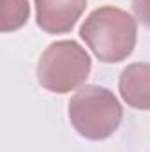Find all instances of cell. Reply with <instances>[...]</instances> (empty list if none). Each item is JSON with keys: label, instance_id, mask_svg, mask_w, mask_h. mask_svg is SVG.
<instances>
[{"label": "cell", "instance_id": "1", "mask_svg": "<svg viewBox=\"0 0 150 152\" xmlns=\"http://www.w3.org/2000/svg\"><path fill=\"white\" fill-rule=\"evenodd\" d=\"M79 37L101 62L117 64L133 53L138 25L127 11L103 5L87 16L79 27Z\"/></svg>", "mask_w": 150, "mask_h": 152}, {"label": "cell", "instance_id": "2", "mask_svg": "<svg viewBox=\"0 0 150 152\" xmlns=\"http://www.w3.org/2000/svg\"><path fill=\"white\" fill-rule=\"evenodd\" d=\"M67 113L79 136L101 142L118 129L124 110L111 90L99 85H87L71 97Z\"/></svg>", "mask_w": 150, "mask_h": 152}, {"label": "cell", "instance_id": "3", "mask_svg": "<svg viewBox=\"0 0 150 152\" xmlns=\"http://www.w3.org/2000/svg\"><path fill=\"white\" fill-rule=\"evenodd\" d=\"M92 58L76 41L51 42L37 64L39 85L53 94H67L85 83L90 75Z\"/></svg>", "mask_w": 150, "mask_h": 152}, {"label": "cell", "instance_id": "4", "mask_svg": "<svg viewBox=\"0 0 150 152\" xmlns=\"http://www.w3.org/2000/svg\"><path fill=\"white\" fill-rule=\"evenodd\" d=\"M36 21L46 34H67L81 18L87 0H34Z\"/></svg>", "mask_w": 150, "mask_h": 152}, {"label": "cell", "instance_id": "5", "mask_svg": "<svg viewBox=\"0 0 150 152\" xmlns=\"http://www.w3.org/2000/svg\"><path fill=\"white\" fill-rule=\"evenodd\" d=\"M118 90L127 106L134 110H150V64H129L120 73Z\"/></svg>", "mask_w": 150, "mask_h": 152}, {"label": "cell", "instance_id": "6", "mask_svg": "<svg viewBox=\"0 0 150 152\" xmlns=\"http://www.w3.org/2000/svg\"><path fill=\"white\" fill-rule=\"evenodd\" d=\"M30 16L28 0H0V30L14 32L21 28Z\"/></svg>", "mask_w": 150, "mask_h": 152}, {"label": "cell", "instance_id": "7", "mask_svg": "<svg viewBox=\"0 0 150 152\" xmlns=\"http://www.w3.org/2000/svg\"><path fill=\"white\" fill-rule=\"evenodd\" d=\"M133 11L136 20L150 28V0H133Z\"/></svg>", "mask_w": 150, "mask_h": 152}]
</instances>
